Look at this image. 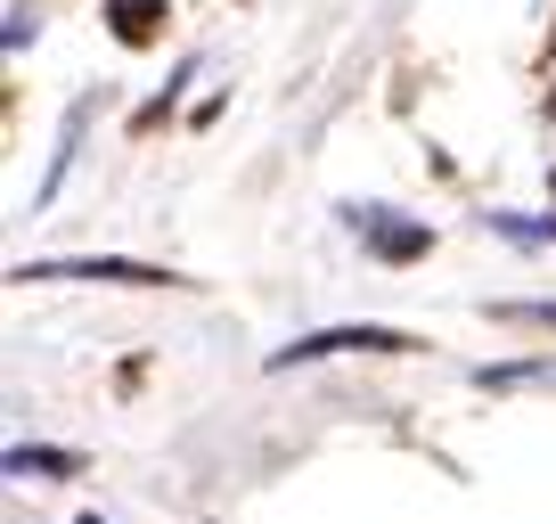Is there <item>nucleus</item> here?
I'll list each match as a JSON object with an SVG mask.
<instances>
[{"mask_svg": "<svg viewBox=\"0 0 556 524\" xmlns=\"http://www.w3.org/2000/svg\"><path fill=\"white\" fill-rule=\"evenodd\" d=\"M9 475H50V484H74L90 475L83 451H50V442H9Z\"/></svg>", "mask_w": 556, "mask_h": 524, "instance_id": "5", "label": "nucleus"}, {"mask_svg": "<svg viewBox=\"0 0 556 524\" xmlns=\"http://www.w3.org/2000/svg\"><path fill=\"white\" fill-rule=\"evenodd\" d=\"M475 385L507 394V385H556V361H500V369H475Z\"/></svg>", "mask_w": 556, "mask_h": 524, "instance_id": "7", "label": "nucleus"}, {"mask_svg": "<svg viewBox=\"0 0 556 524\" xmlns=\"http://www.w3.org/2000/svg\"><path fill=\"white\" fill-rule=\"evenodd\" d=\"M344 222H352V238H361V254L384 262V271H409V262L434 254V222H409V213H393V205H344Z\"/></svg>", "mask_w": 556, "mask_h": 524, "instance_id": "3", "label": "nucleus"}, {"mask_svg": "<svg viewBox=\"0 0 556 524\" xmlns=\"http://www.w3.org/2000/svg\"><path fill=\"white\" fill-rule=\"evenodd\" d=\"M9 279H17V287H34V279H90V287H189L180 271H156V262H131V254H50V262H17Z\"/></svg>", "mask_w": 556, "mask_h": 524, "instance_id": "2", "label": "nucleus"}, {"mask_svg": "<svg viewBox=\"0 0 556 524\" xmlns=\"http://www.w3.org/2000/svg\"><path fill=\"white\" fill-rule=\"evenodd\" d=\"M164 25H173V0H106V34L123 50H156Z\"/></svg>", "mask_w": 556, "mask_h": 524, "instance_id": "4", "label": "nucleus"}, {"mask_svg": "<svg viewBox=\"0 0 556 524\" xmlns=\"http://www.w3.org/2000/svg\"><path fill=\"white\" fill-rule=\"evenodd\" d=\"M500 312L507 320H548V328H556V303H500Z\"/></svg>", "mask_w": 556, "mask_h": 524, "instance_id": "8", "label": "nucleus"}, {"mask_svg": "<svg viewBox=\"0 0 556 524\" xmlns=\"http://www.w3.org/2000/svg\"><path fill=\"white\" fill-rule=\"evenodd\" d=\"M336 352H384V361H409V352H426V336L377 328V320H361V328H312V336H295V345H278L270 369H312V361H336Z\"/></svg>", "mask_w": 556, "mask_h": 524, "instance_id": "1", "label": "nucleus"}, {"mask_svg": "<svg viewBox=\"0 0 556 524\" xmlns=\"http://www.w3.org/2000/svg\"><path fill=\"white\" fill-rule=\"evenodd\" d=\"M491 238H507V246H556V222L548 213H491Z\"/></svg>", "mask_w": 556, "mask_h": 524, "instance_id": "6", "label": "nucleus"}]
</instances>
